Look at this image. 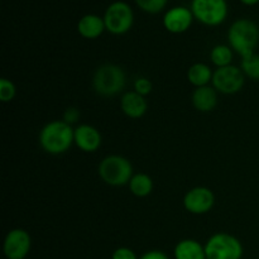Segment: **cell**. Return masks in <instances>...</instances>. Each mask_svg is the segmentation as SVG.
<instances>
[{"label": "cell", "mask_w": 259, "mask_h": 259, "mask_svg": "<svg viewBox=\"0 0 259 259\" xmlns=\"http://www.w3.org/2000/svg\"><path fill=\"white\" fill-rule=\"evenodd\" d=\"M126 76L123 68L114 63H105L96 68L93 77V86L101 96H115L125 88Z\"/></svg>", "instance_id": "3"}, {"label": "cell", "mask_w": 259, "mask_h": 259, "mask_svg": "<svg viewBox=\"0 0 259 259\" xmlns=\"http://www.w3.org/2000/svg\"><path fill=\"white\" fill-rule=\"evenodd\" d=\"M105 28L109 33L115 35L125 34L132 29L134 23V13L131 5L125 2H114L104 13Z\"/></svg>", "instance_id": "6"}, {"label": "cell", "mask_w": 259, "mask_h": 259, "mask_svg": "<svg viewBox=\"0 0 259 259\" xmlns=\"http://www.w3.org/2000/svg\"><path fill=\"white\" fill-rule=\"evenodd\" d=\"M136 3L143 12L157 14L166 8L168 0H136Z\"/></svg>", "instance_id": "21"}, {"label": "cell", "mask_w": 259, "mask_h": 259, "mask_svg": "<svg viewBox=\"0 0 259 259\" xmlns=\"http://www.w3.org/2000/svg\"><path fill=\"white\" fill-rule=\"evenodd\" d=\"M240 3H243L244 5H249V7H252V5L258 4L259 0H240Z\"/></svg>", "instance_id": "27"}, {"label": "cell", "mask_w": 259, "mask_h": 259, "mask_svg": "<svg viewBox=\"0 0 259 259\" xmlns=\"http://www.w3.org/2000/svg\"><path fill=\"white\" fill-rule=\"evenodd\" d=\"M212 70L210 66L206 63L197 62L190 66L189 71H187V80L192 86L196 88H202V86H207L212 81Z\"/></svg>", "instance_id": "17"}, {"label": "cell", "mask_w": 259, "mask_h": 259, "mask_svg": "<svg viewBox=\"0 0 259 259\" xmlns=\"http://www.w3.org/2000/svg\"><path fill=\"white\" fill-rule=\"evenodd\" d=\"M175 259H206L205 245L195 239H182L174 250Z\"/></svg>", "instance_id": "16"}, {"label": "cell", "mask_w": 259, "mask_h": 259, "mask_svg": "<svg viewBox=\"0 0 259 259\" xmlns=\"http://www.w3.org/2000/svg\"><path fill=\"white\" fill-rule=\"evenodd\" d=\"M192 105L201 113H210L217 108L218 91L212 86L196 88L191 95Z\"/></svg>", "instance_id": "14"}, {"label": "cell", "mask_w": 259, "mask_h": 259, "mask_svg": "<svg viewBox=\"0 0 259 259\" xmlns=\"http://www.w3.org/2000/svg\"><path fill=\"white\" fill-rule=\"evenodd\" d=\"M17 95V88L14 82L9 78H2L0 80V100L3 103H10Z\"/></svg>", "instance_id": "22"}, {"label": "cell", "mask_w": 259, "mask_h": 259, "mask_svg": "<svg viewBox=\"0 0 259 259\" xmlns=\"http://www.w3.org/2000/svg\"><path fill=\"white\" fill-rule=\"evenodd\" d=\"M32 248L29 233L20 228L12 229L4 239L3 250L7 259H25Z\"/></svg>", "instance_id": "9"}, {"label": "cell", "mask_w": 259, "mask_h": 259, "mask_svg": "<svg viewBox=\"0 0 259 259\" xmlns=\"http://www.w3.org/2000/svg\"><path fill=\"white\" fill-rule=\"evenodd\" d=\"M205 253L206 259H242L244 248L234 235L217 233L205 243Z\"/></svg>", "instance_id": "5"}, {"label": "cell", "mask_w": 259, "mask_h": 259, "mask_svg": "<svg viewBox=\"0 0 259 259\" xmlns=\"http://www.w3.org/2000/svg\"><path fill=\"white\" fill-rule=\"evenodd\" d=\"M191 12L195 19L209 27H217L228 17L227 0H192Z\"/></svg>", "instance_id": "7"}, {"label": "cell", "mask_w": 259, "mask_h": 259, "mask_svg": "<svg viewBox=\"0 0 259 259\" xmlns=\"http://www.w3.org/2000/svg\"><path fill=\"white\" fill-rule=\"evenodd\" d=\"M121 111L132 119H139L148 110V104L144 96L139 95L136 91H126L121 95L120 100Z\"/></svg>", "instance_id": "13"}, {"label": "cell", "mask_w": 259, "mask_h": 259, "mask_svg": "<svg viewBox=\"0 0 259 259\" xmlns=\"http://www.w3.org/2000/svg\"><path fill=\"white\" fill-rule=\"evenodd\" d=\"M73 141L77 148L86 153H94L98 151L103 143L101 133L90 124H81L73 132Z\"/></svg>", "instance_id": "12"}, {"label": "cell", "mask_w": 259, "mask_h": 259, "mask_svg": "<svg viewBox=\"0 0 259 259\" xmlns=\"http://www.w3.org/2000/svg\"><path fill=\"white\" fill-rule=\"evenodd\" d=\"M240 68H242L245 77H249L254 81H259V55L258 53L254 52L253 55L242 58Z\"/></svg>", "instance_id": "20"}, {"label": "cell", "mask_w": 259, "mask_h": 259, "mask_svg": "<svg viewBox=\"0 0 259 259\" xmlns=\"http://www.w3.org/2000/svg\"><path fill=\"white\" fill-rule=\"evenodd\" d=\"M80 110L76 108H68L67 110L65 111V114H63V121H66L67 124H70V125H72L73 123H76V121H78V119H80Z\"/></svg>", "instance_id": "25"}, {"label": "cell", "mask_w": 259, "mask_h": 259, "mask_svg": "<svg viewBox=\"0 0 259 259\" xmlns=\"http://www.w3.org/2000/svg\"><path fill=\"white\" fill-rule=\"evenodd\" d=\"M98 172L103 182L113 187L128 185L134 175L131 161L119 154L106 156L99 163Z\"/></svg>", "instance_id": "4"}, {"label": "cell", "mask_w": 259, "mask_h": 259, "mask_svg": "<svg viewBox=\"0 0 259 259\" xmlns=\"http://www.w3.org/2000/svg\"><path fill=\"white\" fill-rule=\"evenodd\" d=\"M212 88L224 95H234L239 93L245 83V76L242 68L234 65L220 67L212 75Z\"/></svg>", "instance_id": "8"}, {"label": "cell", "mask_w": 259, "mask_h": 259, "mask_svg": "<svg viewBox=\"0 0 259 259\" xmlns=\"http://www.w3.org/2000/svg\"><path fill=\"white\" fill-rule=\"evenodd\" d=\"M128 186L134 196L147 197L153 191V180L147 174H136L129 181Z\"/></svg>", "instance_id": "18"}, {"label": "cell", "mask_w": 259, "mask_h": 259, "mask_svg": "<svg viewBox=\"0 0 259 259\" xmlns=\"http://www.w3.org/2000/svg\"><path fill=\"white\" fill-rule=\"evenodd\" d=\"M139 259H169V258L168 255H167L164 252H162V250L153 249L144 253L142 257H139Z\"/></svg>", "instance_id": "26"}, {"label": "cell", "mask_w": 259, "mask_h": 259, "mask_svg": "<svg viewBox=\"0 0 259 259\" xmlns=\"http://www.w3.org/2000/svg\"><path fill=\"white\" fill-rule=\"evenodd\" d=\"M72 125L63 120H53L46 124L39 133V144L48 154L58 156L66 153L71 148L73 141Z\"/></svg>", "instance_id": "1"}, {"label": "cell", "mask_w": 259, "mask_h": 259, "mask_svg": "<svg viewBox=\"0 0 259 259\" xmlns=\"http://www.w3.org/2000/svg\"><path fill=\"white\" fill-rule=\"evenodd\" d=\"M106 30L104 18L98 14H86L77 23V32L86 39H96Z\"/></svg>", "instance_id": "15"}, {"label": "cell", "mask_w": 259, "mask_h": 259, "mask_svg": "<svg viewBox=\"0 0 259 259\" xmlns=\"http://www.w3.org/2000/svg\"><path fill=\"white\" fill-rule=\"evenodd\" d=\"M194 22L191 9L186 7H174L163 15V25L169 33L180 34L190 29Z\"/></svg>", "instance_id": "11"}, {"label": "cell", "mask_w": 259, "mask_h": 259, "mask_svg": "<svg viewBox=\"0 0 259 259\" xmlns=\"http://www.w3.org/2000/svg\"><path fill=\"white\" fill-rule=\"evenodd\" d=\"M210 60H211L212 65L217 66V68L230 66L233 61L232 47L227 45L215 46L210 52Z\"/></svg>", "instance_id": "19"}, {"label": "cell", "mask_w": 259, "mask_h": 259, "mask_svg": "<svg viewBox=\"0 0 259 259\" xmlns=\"http://www.w3.org/2000/svg\"><path fill=\"white\" fill-rule=\"evenodd\" d=\"M184 207L194 215L207 214L215 205V195L209 187L197 186L184 196Z\"/></svg>", "instance_id": "10"}, {"label": "cell", "mask_w": 259, "mask_h": 259, "mask_svg": "<svg viewBox=\"0 0 259 259\" xmlns=\"http://www.w3.org/2000/svg\"><path fill=\"white\" fill-rule=\"evenodd\" d=\"M228 42L242 58L253 55L259 43L258 24L247 18L235 20L228 30Z\"/></svg>", "instance_id": "2"}, {"label": "cell", "mask_w": 259, "mask_h": 259, "mask_svg": "<svg viewBox=\"0 0 259 259\" xmlns=\"http://www.w3.org/2000/svg\"><path fill=\"white\" fill-rule=\"evenodd\" d=\"M111 259H139L134 250L128 247H119L111 254Z\"/></svg>", "instance_id": "24"}, {"label": "cell", "mask_w": 259, "mask_h": 259, "mask_svg": "<svg viewBox=\"0 0 259 259\" xmlns=\"http://www.w3.org/2000/svg\"><path fill=\"white\" fill-rule=\"evenodd\" d=\"M152 90H153V85L147 77H138L134 81V91L138 93L139 95L146 98L147 95L152 93Z\"/></svg>", "instance_id": "23"}]
</instances>
